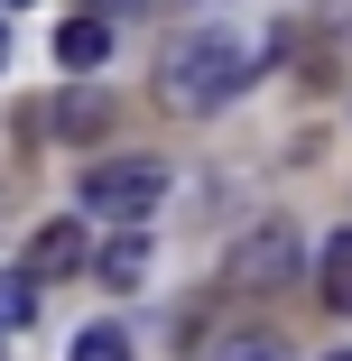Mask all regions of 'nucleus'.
<instances>
[{
  "label": "nucleus",
  "instance_id": "f257e3e1",
  "mask_svg": "<svg viewBox=\"0 0 352 361\" xmlns=\"http://www.w3.org/2000/svg\"><path fill=\"white\" fill-rule=\"evenodd\" d=\"M241 84H250V37H241V28H186V37L158 56V93H167L176 111H223Z\"/></svg>",
  "mask_w": 352,
  "mask_h": 361
},
{
  "label": "nucleus",
  "instance_id": "f03ea898",
  "mask_svg": "<svg viewBox=\"0 0 352 361\" xmlns=\"http://www.w3.org/2000/svg\"><path fill=\"white\" fill-rule=\"evenodd\" d=\"M158 195H167L158 158H102V167H84V213H102V223H139Z\"/></svg>",
  "mask_w": 352,
  "mask_h": 361
},
{
  "label": "nucleus",
  "instance_id": "7ed1b4c3",
  "mask_svg": "<svg viewBox=\"0 0 352 361\" xmlns=\"http://www.w3.org/2000/svg\"><path fill=\"white\" fill-rule=\"evenodd\" d=\"M297 269V223H278V213H269V223H250L241 241H232V287H278V278H288Z\"/></svg>",
  "mask_w": 352,
  "mask_h": 361
},
{
  "label": "nucleus",
  "instance_id": "20e7f679",
  "mask_svg": "<svg viewBox=\"0 0 352 361\" xmlns=\"http://www.w3.org/2000/svg\"><path fill=\"white\" fill-rule=\"evenodd\" d=\"M93 250H84V223H37V241H28V269L37 278H75Z\"/></svg>",
  "mask_w": 352,
  "mask_h": 361
},
{
  "label": "nucleus",
  "instance_id": "39448f33",
  "mask_svg": "<svg viewBox=\"0 0 352 361\" xmlns=\"http://www.w3.org/2000/svg\"><path fill=\"white\" fill-rule=\"evenodd\" d=\"M315 287H324V306H334V315H352V232H334V241H324Z\"/></svg>",
  "mask_w": 352,
  "mask_h": 361
},
{
  "label": "nucleus",
  "instance_id": "423d86ee",
  "mask_svg": "<svg viewBox=\"0 0 352 361\" xmlns=\"http://www.w3.org/2000/svg\"><path fill=\"white\" fill-rule=\"evenodd\" d=\"M56 56H65V65H75V75H84V65H102V56H111V28H102V19H65Z\"/></svg>",
  "mask_w": 352,
  "mask_h": 361
},
{
  "label": "nucleus",
  "instance_id": "0eeeda50",
  "mask_svg": "<svg viewBox=\"0 0 352 361\" xmlns=\"http://www.w3.org/2000/svg\"><path fill=\"white\" fill-rule=\"evenodd\" d=\"M65 361H130V334H121V324H93V334H75Z\"/></svg>",
  "mask_w": 352,
  "mask_h": 361
},
{
  "label": "nucleus",
  "instance_id": "6e6552de",
  "mask_svg": "<svg viewBox=\"0 0 352 361\" xmlns=\"http://www.w3.org/2000/svg\"><path fill=\"white\" fill-rule=\"evenodd\" d=\"M93 269H102L111 287H130L139 269H149V250H139V241H111V250H93Z\"/></svg>",
  "mask_w": 352,
  "mask_h": 361
},
{
  "label": "nucleus",
  "instance_id": "1a4fd4ad",
  "mask_svg": "<svg viewBox=\"0 0 352 361\" xmlns=\"http://www.w3.org/2000/svg\"><path fill=\"white\" fill-rule=\"evenodd\" d=\"M56 121H65V130H75V139H93V130H102V102H93V93H75V102H65Z\"/></svg>",
  "mask_w": 352,
  "mask_h": 361
},
{
  "label": "nucleus",
  "instance_id": "9d476101",
  "mask_svg": "<svg viewBox=\"0 0 352 361\" xmlns=\"http://www.w3.org/2000/svg\"><path fill=\"white\" fill-rule=\"evenodd\" d=\"M315 19H324V28H343V19H352V0H315Z\"/></svg>",
  "mask_w": 352,
  "mask_h": 361
},
{
  "label": "nucleus",
  "instance_id": "9b49d317",
  "mask_svg": "<svg viewBox=\"0 0 352 361\" xmlns=\"http://www.w3.org/2000/svg\"><path fill=\"white\" fill-rule=\"evenodd\" d=\"M232 361H288V352H278V343H241Z\"/></svg>",
  "mask_w": 352,
  "mask_h": 361
},
{
  "label": "nucleus",
  "instance_id": "f8f14e48",
  "mask_svg": "<svg viewBox=\"0 0 352 361\" xmlns=\"http://www.w3.org/2000/svg\"><path fill=\"white\" fill-rule=\"evenodd\" d=\"M0 56H10V28H0Z\"/></svg>",
  "mask_w": 352,
  "mask_h": 361
},
{
  "label": "nucleus",
  "instance_id": "ddd939ff",
  "mask_svg": "<svg viewBox=\"0 0 352 361\" xmlns=\"http://www.w3.org/2000/svg\"><path fill=\"white\" fill-rule=\"evenodd\" d=\"M0 334H10V315H0Z\"/></svg>",
  "mask_w": 352,
  "mask_h": 361
},
{
  "label": "nucleus",
  "instance_id": "4468645a",
  "mask_svg": "<svg viewBox=\"0 0 352 361\" xmlns=\"http://www.w3.org/2000/svg\"><path fill=\"white\" fill-rule=\"evenodd\" d=\"M334 361H352V352H334Z\"/></svg>",
  "mask_w": 352,
  "mask_h": 361
}]
</instances>
